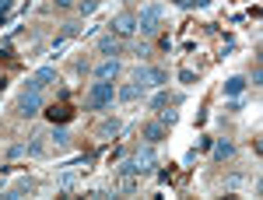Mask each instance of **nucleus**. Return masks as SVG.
<instances>
[{
	"mask_svg": "<svg viewBox=\"0 0 263 200\" xmlns=\"http://www.w3.org/2000/svg\"><path fill=\"white\" fill-rule=\"evenodd\" d=\"M116 99V88H112V81H95L91 88H88V95H84V109L88 113H102V109H109Z\"/></svg>",
	"mask_w": 263,
	"mask_h": 200,
	"instance_id": "1",
	"label": "nucleus"
},
{
	"mask_svg": "<svg viewBox=\"0 0 263 200\" xmlns=\"http://www.w3.org/2000/svg\"><path fill=\"white\" fill-rule=\"evenodd\" d=\"M162 4H147V7H141V14H137V32L141 35H155L158 32V25H162Z\"/></svg>",
	"mask_w": 263,
	"mask_h": 200,
	"instance_id": "2",
	"label": "nucleus"
},
{
	"mask_svg": "<svg viewBox=\"0 0 263 200\" xmlns=\"http://www.w3.org/2000/svg\"><path fill=\"white\" fill-rule=\"evenodd\" d=\"M134 81L141 88H162V84H168V74H165L162 67H137L134 70Z\"/></svg>",
	"mask_w": 263,
	"mask_h": 200,
	"instance_id": "3",
	"label": "nucleus"
},
{
	"mask_svg": "<svg viewBox=\"0 0 263 200\" xmlns=\"http://www.w3.org/2000/svg\"><path fill=\"white\" fill-rule=\"evenodd\" d=\"M39 109H42V92H32V88H25L21 92V99H18V116H39Z\"/></svg>",
	"mask_w": 263,
	"mask_h": 200,
	"instance_id": "4",
	"label": "nucleus"
},
{
	"mask_svg": "<svg viewBox=\"0 0 263 200\" xmlns=\"http://www.w3.org/2000/svg\"><path fill=\"white\" fill-rule=\"evenodd\" d=\"M109 32H116V35H137V14L134 11H120L116 18H112V25H109Z\"/></svg>",
	"mask_w": 263,
	"mask_h": 200,
	"instance_id": "5",
	"label": "nucleus"
},
{
	"mask_svg": "<svg viewBox=\"0 0 263 200\" xmlns=\"http://www.w3.org/2000/svg\"><path fill=\"white\" fill-rule=\"evenodd\" d=\"M53 81H57V70H53V67H39V70L28 78V88H32V92H42V88L53 84Z\"/></svg>",
	"mask_w": 263,
	"mask_h": 200,
	"instance_id": "6",
	"label": "nucleus"
},
{
	"mask_svg": "<svg viewBox=\"0 0 263 200\" xmlns=\"http://www.w3.org/2000/svg\"><path fill=\"white\" fill-rule=\"evenodd\" d=\"M116 74H120V60L116 57H109V60H102L95 67V81H116Z\"/></svg>",
	"mask_w": 263,
	"mask_h": 200,
	"instance_id": "7",
	"label": "nucleus"
},
{
	"mask_svg": "<svg viewBox=\"0 0 263 200\" xmlns=\"http://www.w3.org/2000/svg\"><path fill=\"white\" fill-rule=\"evenodd\" d=\"M246 88H249V81H246L242 74H232V78H228V81L221 84V92L228 95V99H239V95H242Z\"/></svg>",
	"mask_w": 263,
	"mask_h": 200,
	"instance_id": "8",
	"label": "nucleus"
},
{
	"mask_svg": "<svg viewBox=\"0 0 263 200\" xmlns=\"http://www.w3.org/2000/svg\"><path fill=\"white\" fill-rule=\"evenodd\" d=\"M120 39H116V32H105V35H102L99 39V53L102 57H120Z\"/></svg>",
	"mask_w": 263,
	"mask_h": 200,
	"instance_id": "9",
	"label": "nucleus"
},
{
	"mask_svg": "<svg viewBox=\"0 0 263 200\" xmlns=\"http://www.w3.org/2000/svg\"><path fill=\"white\" fill-rule=\"evenodd\" d=\"M165 134H168V126H165V123L158 120V123H147V126H144V134H141V137L147 140V144H158V140H165Z\"/></svg>",
	"mask_w": 263,
	"mask_h": 200,
	"instance_id": "10",
	"label": "nucleus"
},
{
	"mask_svg": "<svg viewBox=\"0 0 263 200\" xmlns=\"http://www.w3.org/2000/svg\"><path fill=\"white\" fill-rule=\"evenodd\" d=\"M155 165H158V158H155V144L141 148V155H137V169H141V172H155Z\"/></svg>",
	"mask_w": 263,
	"mask_h": 200,
	"instance_id": "11",
	"label": "nucleus"
},
{
	"mask_svg": "<svg viewBox=\"0 0 263 200\" xmlns=\"http://www.w3.org/2000/svg\"><path fill=\"white\" fill-rule=\"evenodd\" d=\"M70 116H74L70 105H46V120L49 123H67Z\"/></svg>",
	"mask_w": 263,
	"mask_h": 200,
	"instance_id": "12",
	"label": "nucleus"
},
{
	"mask_svg": "<svg viewBox=\"0 0 263 200\" xmlns=\"http://www.w3.org/2000/svg\"><path fill=\"white\" fill-rule=\"evenodd\" d=\"M141 95H144V88L137 84V81H134V84H123V88H116V99H120V102H137Z\"/></svg>",
	"mask_w": 263,
	"mask_h": 200,
	"instance_id": "13",
	"label": "nucleus"
},
{
	"mask_svg": "<svg viewBox=\"0 0 263 200\" xmlns=\"http://www.w3.org/2000/svg\"><path fill=\"white\" fill-rule=\"evenodd\" d=\"M49 140H53L57 148H67V144H70V130H67L63 123H53V130H49Z\"/></svg>",
	"mask_w": 263,
	"mask_h": 200,
	"instance_id": "14",
	"label": "nucleus"
},
{
	"mask_svg": "<svg viewBox=\"0 0 263 200\" xmlns=\"http://www.w3.org/2000/svg\"><path fill=\"white\" fill-rule=\"evenodd\" d=\"M232 155H235V144L232 140H214V158L218 161H228Z\"/></svg>",
	"mask_w": 263,
	"mask_h": 200,
	"instance_id": "15",
	"label": "nucleus"
},
{
	"mask_svg": "<svg viewBox=\"0 0 263 200\" xmlns=\"http://www.w3.org/2000/svg\"><path fill=\"white\" fill-rule=\"evenodd\" d=\"M168 105H172L168 92H158V95H151V102H147V109H155V113H162V109H168Z\"/></svg>",
	"mask_w": 263,
	"mask_h": 200,
	"instance_id": "16",
	"label": "nucleus"
},
{
	"mask_svg": "<svg viewBox=\"0 0 263 200\" xmlns=\"http://www.w3.org/2000/svg\"><path fill=\"white\" fill-rule=\"evenodd\" d=\"M112 134H120V120H105L99 126V137H112Z\"/></svg>",
	"mask_w": 263,
	"mask_h": 200,
	"instance_id": "17",
	"label": "nucleus"
},
{
	"mask_svg": "<svg viewBox=\"0 0 263 200\" xmlns=\"http://www.w3.org/2000/svg\"><path fill=\"white\" fill-rule=\"evenodd\" d=\"M42 151H46V148H42V137H32V144H28V155H35V158H39Z\"/></svg>",
	"mask_w": 263,
	"mask_h": 200,
	"instance_id": "18",
	"label": "nucleus"
},
{
	"mask_svg": "<svg viewBox=\"0 0 263 200\" xmlns=\"http://www.w3.org/2000/svg\"><path fill=\"white\" fill-rule=\"evenodd\" d=\"M11 7H14V0H0V21L11 14Z\"/></svg>",
	"mask_w": 263,
	"mask_h": 200,
	"instance_id": "19",
	"label": "nucleus"
},
{
	"mask_svg": "<svg viewBox=\"0 0 263 200\" xmlns=\"http://www.w3.org/2000/svg\"><path fill=\"white\" fill-rule=\"evenodd\" d=\"M78 11H81V14H91V11H95V0H81Z\"/></svg>",
	"mask_w": 263,
	"mask_h": 200,
	"instance_id": "20",
	"label": "nucleus"
},
{
	"mask_svg": "<svg viewBox=\"0 0 263 200\" xmlns=\"http://www.w3.org/2000/svg\"><path fill=\"white\" fill-rule=\"evenodd\" d=\"M179 81H182V84H193L197 74H193V70H179Z\"/></svg>",
	"mask_w": 263,
	"mask_h": 200,
	"instance_id": "21",
	"label": "nucleus"
},
{
	"mask_svg": "<svg viewBox=\"0 0 263 200\" xmlns=\"http://www.w3.org/2000/svg\"><path fill=\"white\" fill-rule=\"evenodd\" d=\"M211 0H190V7H207Z\"/></svg>",
	"mask_w": 263,
	"mask_h": 200,
	"instance_id": "22",
	"label": "nucleus"
},
{
	"mask_svg": "<svg viewBox=\"0 0 263 200\" xmlns=\"http://www.w3.org/2000/svg\"><path fill=\"white\" fill-rule=\"evenodd\" d=\"M70 4H74V0H57V7H60V11H67Z\"/></svg>",
	"mask_w": 263,
	"mask_h": 200,
	"instance_id": "23",
	"label": "nucleus"
}]
</instances>
